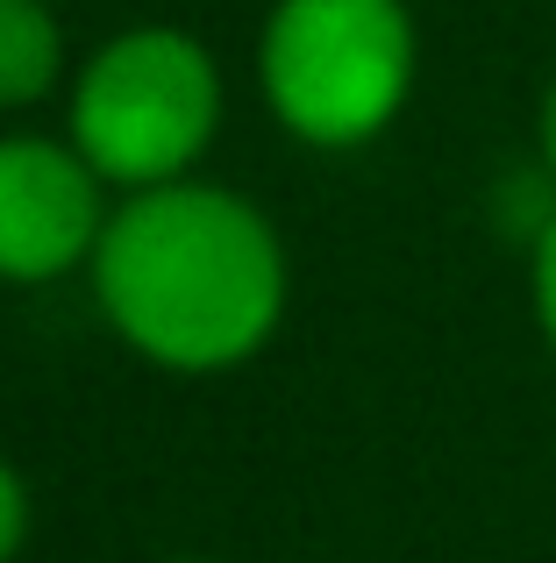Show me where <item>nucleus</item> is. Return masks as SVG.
I'll return each instance as SVG.
<instances>
[{
    "mask_svg": "<svg viewBox=\"0 0 556 563\" xmlns=\"http://www.w3.org/2000/svg\"><path fill=\"white\" fill-rule=\"evenodd\" d=\"M93 300L136 357L165 372H229L286 321V243L265 207L229 186H151L100 229Z\"/></svg>",
    "mask_w": 556,
    "mask_h": 563,
    "instance_id": "nucleus-1",
    "label": "nucleus"
},
{
    "mask_svg": "<svg viewBox=\"0 0 556 563\" xmlns=\"http://www.w3.org/2000/svg\"><path fill=\"white\" fill-rule=\"evenodd\" d=\"M421 29L407 0H271L257 86L307 151H364L414 100Z\"/></svg>",
    "mask_w": 556,
    "mask_h": 563,
    "instance_id": "nucleus-2",
    "label": "nucleus"
},
{
    "mask_svg": "<svg viewBox=\"0 0 556 563\" xmlns=\"http://www.w3.org/2000/svg\"><path fill=\"white\" fill-rule=\"evenodd\" d=\"M222 129V65L200 36L143 22L108 36L71 79V151L122 192L179 186Z\"/></svg>",
    "mask_w": 556,
    "mask_h": 563,
    "instance_id": "nucleus-3",
    "label": "nucleus"
},
{
    "mask_svg": "<svg viewBox=\"0 0 556 563\" xmlns=\"http://www.w3.org/2000/svg\"><path fill=\"white\" fill-rule=\"evenodd\" d=\"M108 179L57 136H0V286H51L93 264Z\"/></svg>",
    "mask_w": 556,
    "mask_h": 563,
    "instance_id": "nucleus-4",
    "label": "nucleus"
},
{
    "mask_svg": "<svg viewBox=\"0 0 556 563\" xmlns=\"http://www.w3.org/2000/svg\"><path fill=\"white\" fill-rule=\"evenodd\" d=\"M65 86V29L43 0H0V108H36Z\"/></svg>",
    "mask_w": 556,
    "mask_h": 563,
    "instance_id": "nucleus-5",
    "label": "nucleus"
},
{
    "mask_svg": "<svg viewBox=\"0 0 556 563\" xmlns=\"http://www.w3.org/2000/svg\"><path fill=\"white\" fill-rule=\"evenodd\" d=\"M529 307H535V329H543L549 357H556V207L549 221L529 235Z\"/></svg>",
    "mask_w": 556,
    "mask_h": 563,
    "instance_id": "nucleus-6",
    "label": "nucleus"
},
{
    "mask_svg": "<svg viewBox=\"0 0 556 563\" xmlns=\"http://www.w3.org/2000/svg\"><path fill=\"white\" fill-rule=\"evenodd\" d=\"M22 542H29V485H22V471L0 456V563L22 556Z\"/></svg>",
    "mask_w": 556,
    "mask_h": 563,
    "instance_id": "nucleus-7",
    "label": "nucleus"
},
{
    "mask_svg": "<svg viewBox=\"0 0 556 563\" xmlns=\"http://www.w3.org/2000/svg\"><path fill=\"white\" fill-rule=\"evenodd\" d=\"M535 165H543L549 186H556V71L543 79V100H535Z\"/></svg>",
    "mask_w": 556,
    "mask_h": 563,
    "instance_id": "nucleus-8",
    "label": "nucleus"
},
{
    "mask_svg": "<svg viewBox=\"0 0 556 563\" xmlns=\"http://www.w3.org/2000/svg\"><path fill=\"white\" fill-rule=\"evenodd\" d=\"M179 563H208V556H179Z\"/></svg>",
    "mask_w": 556,
    "mask_h": 563,
    "instance_id": "nucleus-9",
    "label": "nucleus"
}]
</instances>
